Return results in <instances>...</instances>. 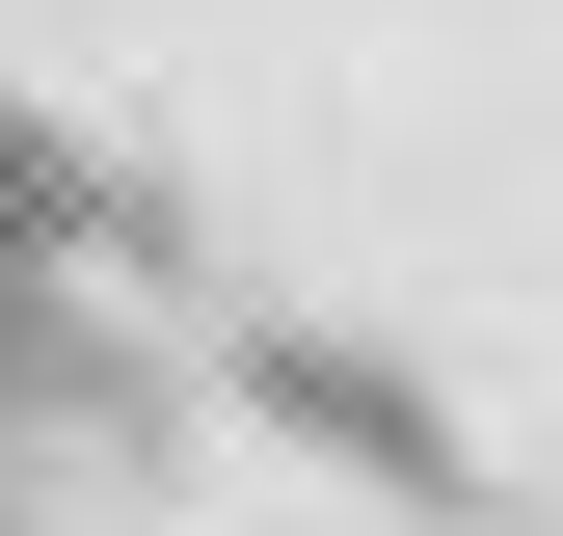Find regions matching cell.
Segmentation results:
<instances>
[]
</instances>
